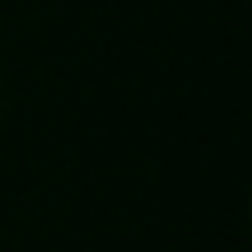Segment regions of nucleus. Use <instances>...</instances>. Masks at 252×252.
<instances>
[]
</instances>
